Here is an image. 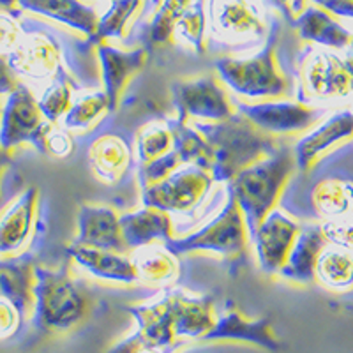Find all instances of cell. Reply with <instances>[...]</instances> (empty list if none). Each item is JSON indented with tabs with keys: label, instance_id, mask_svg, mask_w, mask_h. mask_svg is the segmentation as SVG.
I'll return each instance as SVG.
<instances>
[{
	"label": "cell",
	"instance_id": "cell-1",
	"mask_svg": "<svg viewBox=\"0 0 353 353\" xmlns=\"http://www.w3.org/2000/svg\"><path fill=\"white\" fill-rule=\"evenodd\" d=\"M191 125L200 131L212 150L210 176L216 182H230L249 165L270 156L281 147V141L276 137L254 128L239 112L226 121H193Z\"/></svg>",
	"mask_w": 353,
	"mask_h": 353
},
{
	"label": "cell",
	"instance_id": "cell-2",
	"mask_svg": "<svg viewBox=\"0 0 353 353\" xmlns=\"http://www.w3.org/2000/svg\"><path fill=\"white\" fill-rule=\"evenodd\" d=\"M34 313L32 323L39 332L59 336L83 325L90 316L94 299L68 267L48 269L36 265L34 269Z\"/></svg>",
	"mask_w": 353,
	"mask_h": 353
},
{
	"label": "cell",
	"instance_id": "cell-3",
	"mask_svg": "<svg viewBox=\"0 0 353 353\" xmlns=\"http://www.w3.org/2000/svg\"><path fill=\"white\" fill-rule=\"evenodd\" d=\"M295 170L293 149L281 143L276 152L249 165L228 182V191L244 216L249 239L261 221L277 209Z\"/></svg>",
	"mask_w": 353,
	"mask_h": 353
},
{
	"label": "cell",
	"instance_id": "cell-4",
	"mask_svg": "<svg viewBox=\"0 0 353 353\" xmlns=\"http://www.w3.org/2000/svg\"><path fill=\"white\" fill-rule=\"evenodd\" d=\"M277 41L279 23L272 21L260 52L245 59L221 57L214 62L217 78L233 92L249 99H281L288 96L292 83L277 62Z\"/></svg>",
	"mask_w": 353,
	"mask_h": 353
},
{
	"label": "cell",
	"instance_id": "cell-5",
	"mask_svg": "<svg viewBox=\"0 0 353 353\" xmlns=\"http://www.w3.org/2000/svg\"><path fill=\"white\" fill-rule=\"evenodd\" d=\"M249 232L241 207L228 191L225 209L198 232L166 241L165 248L175 256L189 253H216L237 267L248 258Z\"/></svg>",
	"mask_w": 353,
	"mask_h": 353
},
{
	"label": "cell",
	"instance_id": "cell-6",
	"mask_svg": "<svg viewBox=\"0 0 353 353\" xmlns=\"http://www.w3.org/2000/svg\"><path fill=\"white\" fill-rule=\"evenodd\" d=\"M299 101L343 99L352 94V71L346 57L337 55L334 50L309 48L299 64Z\"/></svg>",
	"mask_w": 353,
	"mask_h": 353
},
{
	"label": "cell",
	"instance_id": "cell-7",
	"mask_svg": "<svg viewBox=\"0 0 353 353\" xmlns=\"http://www.w3.org/2000/svg\"><path fill=\"white\" fill-rule=\"evenodd\" d=\"M41 113L34 92L25 83L18 85L2 105L0 113V147L11 152L21 143H30L41 154L46 152V137L52 131Z\"/></svg>",
	"mask_w": 353,
	"mask_h": 353
},
{
	"label": "cell",
	"instance_id": "cell-8",
	"mask_svg": "<svg viewBox=\"0 0 353 353\" xmlns=\"http://www.w3.org/2000/svg\"><path fill=\"white\" fill-rule=\"evenodd\" d=\"M172 101L181 122H188L189 119L221 122L237 112L216 74L175 81L172 85Z\"/></svg>",
	"mask_w": 353,
	"mask_h": 353
},
{
	"label": "cell",
	"instance_id": "cell-9",
	"mask_svg": "<svg viewBox=\"0 0 353 353\" xmlns=\"http://www.w3.org/2000/svg\"><path fill=\"white\" fill-rule=\"evenodd\" d=\"M212 182V176L205 170L188 165L175 170L165 181L143 185L141 201L145 207L166 214L188 212L207 196Z\"/></svg>",
	"mask_w": 353,
	"mask_h": 353
},
{
	"label": "cell",
	"instance_id": "cell-10",
	"mask_svg": "<svg viewBox=\"0 0 353 353\" xmlns=\"http://www.w3.org/2000/svg\"><path fill=\"white\" fill-rule=\"evenodd\" d=\"M9 68L17 77L44 81L57 77L64 68V53L61 43L44 28H27L23 21V36L11 53L6 57Z\"/></svg>",
	"mask_w": 353,
	"mask_h": 353
},
{
	"label": "cell",
	"instance_id": "cell-11",
	"mask_svg": "<svg viewBox=\"0 0 353 353\" xmlns=\"http://www.w3.org/2000/svg\"><path fill=\"white\" fill-rule=\"evenodd\" d=\"M241 115H244L254 128L267 134H293L305 129H311L321 121L323 110L304 105L301 101L269 99L248 105L237 103L235 105Z\"/></svg>",
	"mask_w": 353,
	"mask_h": 353
},
{
	"label": "cell",
	"instance_id": "cell-12",
	"mask_svg": "<svg viewBox=\"0 0 353 353\" xmlns=\"http://www.w3.org/2000/svg\"><path fill=\"white\" fill-rule=\"evenodd\" d=\"M210 32L228 44L258 43L267 37V25L249 0H207Z\"/></svg>",
	"mask_w": 353,
	"mask_h": 353
},
{
	"label": "cell",
	"instance_id": "cell-13",
	"mask_svg": "<svg viewBox=\"0 0 353 353\" xmlns=\"http://www.w3.org/2000/svg\"><path fill=\"white\" fill-rule=\"evenodd\" d=\"M353 138V112L339 110L318 122L293 147L299 173H309L330 150L341 147Z\"/></svg>",
	"mask_w": 353,
	"mask_h": 353
},
{
	"label": "cell",
	"instance_id": "cell-14",
	"mask_svg": "<svg viewBox=\"0 0 353 353\" xmlns=\"http://www.w3.org/2000/svg\"><path fill=\"white\" fill-rule=\"evenodd\" d=\"M301 226L281 209H274L260 223L251 241L254 244L258 263L267 276L279 274L288 260Z\"/></svg>",
	"mask_w": 353,
	"mask_h": 353
},
{
	"label": "cell",
	"instance_id": "cell-15",
	"mask_svg": "<svg viewBox=\"0 0 353 353\" xmlns=\"http://www.w3.org/2000/svg\"><path fill=\"white\" fill-rule=\"evenodd\" d=\"M96 48L97 64L103 81V92L106 94L110 103V112H115L121 105L122 94L129 81L137 77L149 61V48L138 46V48L122 50L110 43H99Z\"/></svg>",
	"mask_w": 353,
	"mask_h": 353
},
{
	"label": "cell",
	"instance_id": "cell-16",
	"mask_svg": "<svg viewBox=\"0 0 353 353\" xmlns=\"http://www.w3.org/2000/svg\"><path fill=\"white\" fill-rule=\"evenodd\" d=\"M72 244L121 254L128 251L122 239L119 214L108 205H81L78 210V235Z\"/></svg>",
	"mask_w": 353,
	"mask_h": 353
},
{
	"label": "cell",
	"instance_id": "cell-17",
	"mask_svg": "<svg viewBox=\"0 0 353 353\" xmlns=\"http://www.w3.org/2000/svg\"><path fill=\"white\" fill-rule=\"evenodd\" d=\"M214 341H241L248 345H256L270 352H277L281 348V343L267 318L251 320L232 305L217 314L216 325L203 339V343Z\"/></svg>",
	"mask_w": 353,
	"mask_h": 353
},
{
	"label": "cell",
	"instance_id": "cell-18",
	"mask_svg": "<svg viewBox=\"0 0 353 353\" xmlns=\"http://www.w3.org/2000/svg\"><path fill=\"white\" fill-rule=\"evenodd\" d=\"M39 189L30 185L0 212V254H20L32 235L36 223Z\"/></svg>",
	"mask_w": 353,
	"mask_h": 353
},
{
	"label": "cell",
	"instance_id": "cell-19",
	"mask_svg": "<svg viewBox=\"0 0 353 353\" xmlns=\"http://www.w3.org/2000/svg\"><path fill=\"white\" fill-rule=\"evenodd\" d=\"M172 295L173 336L179 343H203L205 336L214 329L217 320L216 304L210 297H196L184 292H170Z\"/></svg>",
	"mask_w": 353,
	"mask_h": 353
},
{
	"label": "cell",
	"instance_id": "cell-20",
	"mask_svg": "<svg viewBox=\"0 0 353 353\" xmlns=\"http://www.w3.org/2000/svg\"><path fill=\"white\" fill-rule=\"evenodd\" d=\"M20 12H30L41 18L57 21L92 39L96 34L99 12L83 0H14Z\"/></svg>",
	"mask_w": 353,
	"mask_h": 353
},
{
	"label": "cell",
	"instance_id": "cell-21",
	"mask_svg": "<svg viewBox=\"0 0 353 353\" xmlns=\"http://www.w3.org/2000/svg\"><path fill=\"white\" fill-rule=\"evenodd\" d=\"M295 32L302 41L325 50H346L352 43V28L343 25L325 9L314 4L305 6L304 11L292 21Z\"/></svg>",
	"mask_w": 353,
	"mask_h": 353
},
{
	"label": "cell",
	"instance_id": "cell-22",
	"mask_svg": "<svg viewBox=\"0 0 353 353\" xmlns=\"http://www.w3.org/2000/svg\"><path fill=\"white\" fill-rule=\"evenodd\" d=\"M36 265L28 253L0 258V299L17 305L25 320H30L34 313Z\"/></svg>",
	"mask_w": 353,
	"mask_h": 353
},
{
	"label": "cell",
	"instance_id": "cell-23",
	"mask_svg": "<svg viewBox=\"0 0 353 353\" xmlns=\"http://www.w3.org/2000/svg\"><path fill=\"white\" fill-rule=\"evenodd\" d=\"M119 223H121L122 239L128 251H137L156 242L165 244L166 241H172L175 235V226L170 214L150 209V207L122 214L119 216Z\"/></svg>",
	"mask_w": 353,
	"mask_h": 353
},
{
	"label": "cell",
	"instance_id": "cell-24",
	"mask_svg": "<svg viewBox=\"0 0 353 353\" xmlns=\"http://www.w3.org/2000/svg\"><path fill=\"white\" fill-rule=\"evenodd\" d=\"M132 145L122 132H103L88 147V159L96 176L115 184L128 173L132 163Z\"/></svg>",
	"mask_w": 353,
	"mask_h": 353
},
{
	"label": "cell",
	"instance_id": "cell-25",
	"mask_svg": "<svg viewBox=\"0 0 353 353\" xmlns=\"http://www.w3.org/2000/svg\"><path fill=\"white\" fill-rule=\"evenodd\" d=\"M131 316L137 320V332L141 337L159 348L172 350L179 353L182 343L173 336V313H172V295L165 293L163 297L156 299L147 304L128 307Z\"/></svg>",
	"mask_w": 353,
	"mask_h": 353
},
{
	"label": "cell",
	"instance_id": "cell-26",
	"mask_svg": "<svg viewBox=\"0 0 353 353\" xmlns=\"http://www.w3.org/2000/svg\"><path fill=\"white\" fill-rule=\"evenodd\" d=\"M65 251L74 263L80 265L81 269L90 272L94 277H99L105 281L124 283V285L140 283L131 256L105 251V249L83 248V245L74 244L69 245Z\"/></svg>",
	"mask_w": 353,
	"mask_h": 353
},
{
	"label": "cell",
	"instance_id": "cell-27",
	"mask_svg": "<svg viewBox=\"0 0 353 353\" xmlns=\"http://www.w3.org/2000/svg\"><path fill=\"white\" fill-rule=\"evenodd\" d=\"M325 245L327 241L321 232V225H307L301 228L288 254V260L279 270V276L295 285L314 283L318 256Z\"/></svg>",
	"mask_w": 353,
	"mask_h": 353
},
{
	"label": "cell",
	"instance_id": "cell-28",
	"mask_svg": "<svg viewBox=\"0 0 353 353\" xmlns=\"http://www.w3.org/2000/svg\"><path fill=\"white\" fill-rule=\"evenodd\" d=\"M309 207L316 217L334 219L353 212V179L345 175H323L307 191Z\"/></svg>",
	"mask_w": 353,
	"mask_h": 353
},
{
	"label": "cell",
	"instance_id": "cell-29",
	"mask_svg": "<svg viewBox=\"0 0 353 353\" xmlns=\"http://www.w3.org/2000/svg\"><path fill=\"white\" fill-rule=\"evenodd\" d=\"M147 0H110V8L99 14L94 37L88 43L96 46L108 39H124L145 11Z\"/></svg>",
	"mask_w": 353,
	"mask_h": 353
},
{
	"label": "cell",
	"instance_id": "cell-30",
	"mask_svg": "<svg viewBox=\"0 0 353 353\" xmlns=\"http://www.w3.org/2000/svg\"><path fill=\"white\" fill-rule=\"evenodd\" d=\"M138 279L147 285H168L179 276V261L163 244H150L137 249L131 256Z\"/></svg>",
	"mask_w": 353,
	"mask_h": 353
},
{
	"label": "cell",
	"instance_id": "cell-31",
	"mask_svg": "<svg viewBox=\"0 0 353 353\" xmlns=\"http://www.w3.org/2000/svg\"><path fill=\"white\" fill-rule=\"evenodd\" d=\"M314 281L330 292L353 290V251L327 244L318 256Z\"/></svg>",
	"mask_w": 353,
	"mask_h": 353
},
{
	"label": "cell",
	"instance_id": "cell-32",
	"mask_svg": "<svg viewBox=\"0 0 353 353\" xmlns=\"http://www.w3.org/2000/svg\"><path fill=\"white\" fill-rule=\"evenodd\" d=\"M166 125L172 131L173 150L179 154L182 165H193L205 170L210 175L212 168V150L209 143L200 134V131L189 125L188 122H181L179 119H168Z\"/></svg>",
	"mask_w": 353,
	"mask_h": 353
},
{
	"label": "cell",
	"instance_id": "cell-33",
	"mask_svg": "<svg viewBox=\"0 0 353 353\" xmlns=\"http://www.w3.org/2000/svg\"><path fill=\"white\" fill-rule=\"evenodd\" d=\"M207 0H193L173 27V41L189 44L198 55L207 50Z\"/></svg>",
	"mask_w": 353,
	"mask_h": 353
},
{
	"label": "cell",
	"instance_id": "cell-34",
	"mask_svg": "<svg viewBox=\"0 0 353 353\" xmlns=\"http://www.w3.org/2000/svg\"><path fill=\"white\" fill-rule=\"evenodd\" d=\"M193 0H159L149 23L145 25L143 39L149 46H166L173 43V27L179 17Z\"/></svg>",
	"mask_w": 353,
	"mask_h": 353
},
{
	"label": "cell",
	"instance_id": "cell-35",
	"mask_svg": "<svg viewBox=\"0 0 353 353\" xmlns=\"http://www.w3.org/2000/svg\"><path fill=\"white\" fill-rule=\"evenodd\" d=\"M106 112H110V103L103 90L83 94L78 99H72L71 108L64 115V129L88 131Z\"/></svg>",
	"mask_w": 353,
	"mask_h": 353
},
{
	"label": "cell",
	"instance_id": "cell-36",
	"mask_svg": "<svg viewBox=\"0 0 353 353\" xmlns=\"http://www.w3.org/2000/svg\"><path fill=\"white\" fill-rule=\"evenodd\" d=\"M71 80H69V74L65 71V68H62L61 71L57 72V77L50 81L48 87L44 88L43 96L37 99V105H39V110L44 119L50 124L55 125L61 119H64L68 110L71 108Z\"/></svg>",
	"mask_w": 353,
	"mask_h": 353
},
{
	"label": "cell",
	"instance_id": "cell-37",
	"mask_svg": "<svg viewBox=\"0 0 353 353\" xmlns=\"http://www.w3.org/2000/svg\"><path fill=\"white\" fill-rule=\"evenodd\" d=\"M173 149V137L168 125L149 124L145 125L137 137V157L140 165L150 163L157 157L165 156Z\"/></svg>",
	"mask_w": 353,
	"mask_h": 353
},
{
	"label": "cell",
	"instance_id": "cell-38",
	"mask_svg": "<svg viewBox=\"0 0 353 353\" xmlns=\"http://www.w3.org/2000/svg\"><path fill=\"white\" fill-rule=\"evenodd\" d=\"M182 166V161L179 157V154L175 150H170L165 156L157 157V159L150 161V163H145L140 166V172H138V182H140V188L150 184H157V182L165 181L166 176L172 175L175 170H179Z\"/></svg>",
	"mask_w": 353,
	"mask_h": 353
},
{
	"label": "cell",
	"instance_id": "cell-39",
	"mask_svg": "<svg viewBox=\"0 0 353 353\" xmlns=\"http://www.w3.org/2000/svg\"><path fill=\"white\" fill-rule=\"evenodd\" d=\"M23 36V20L18 9H0V57H8Z\"/></svg>",
	"mask_w": 353,
	"mask_h": 353
},
{
	"label": "cell",
	"instance_id": "cell-40",
	"mask_svg": "<svg viewBox=\"0 0 353 353\" xmlns=\"http://www.w3.org/2000/svg\"><path fill=\"white\" fill-rule=\"evenodd\" d=\"M321 232L327 244L353 251V212L323 221Z\"/></svg>",
	"mask_w": 353,
	"mask_h": 353
},
{
	"label": "cell",
	"instance_id": "cell-41",
	"mask_svg": "<svg viewBox=\"0 0 353 353\" xmlns=\"http://www.w3.org/2000/svg\"><path fill=\"white\" fill-rule=\"evenodd\" d=\"M23 314L12 302L0 299V341H8L18 336L25 323Z\"/></svg>",
	"mask_w": 353,
	"mask_h": 353
},
{
	"label": "cell",
	"instance_id": "cell-42",
	"mask_svg": "<svg viewBox=\"0 0 353 353\" xmlns=\"http://www.w3.org/2000/svg\"><path fill=\"white\" fill-rule=\"evenodd\" d=\"M106 353H175L172 350L159 348V346L149 343L145 337H141L140 334L134 330L132 334H129L128 337L121 339L119 343L112 346Z\"/></svg>",
	"mask_w": 353,
	"mask_h": 353
},
{
	"label": "cell",
	"instance_id": "cell-43",
	"mask_svg": "<svg viewBox=\"0 0 353 353\" xmlns=\"http://www.w3.org/2000/svg\"><path fill=\"white\" fill-rule=\"evenodd\" d=\"M72 149H74V143H72L69 131L53 125L50 134L46 137V152L44 154L62 159V157H68L72 152Z\"/></svg>",
	"mask_w": 353,
	"mask_h": 353
},
{
	"label": "cell",
	"instance_id": "cell-44",
	"mask_svg": "<svg viewBox=\"0 0 353 353\" xmlns=\"http://www.w3.org/2000/svg\"><path fill=\"white\" fill-rule=\"evenodd\" d=\"M309 4L325 9L336 18L353 20V2H350V0H309Z\"/></svg>",
	"mask_w": 353,
	"mask_h": 353
},
{
	"label": "cell",
	"instance_id": "cell-45",
	"mask_svg": "<svg viewBox=\"0 0 353 353\" xmlns=\"http://www.w3.org/2000/svg\"><path fill=\"white\" fill-rule=\"evenodd\" d=\"M265 2H269L270 6H274L277 11L281 12L283 18L288 20V23H292L309 4V0H265Z\"/></svg>",
	"mask_w": 353,
	"mask_h": 353
},
{
	"label": "cell",
	"instance_id": "cell-46",
	"mask_svg": "<svg viewBox=\"0 0 353 353\" xmlns=\"http://www.w3.org/2000/svg\"><path fill=\"white\" fill-rule=\"evenodd\" d=\"M20 83L21 81L18 80L14 71L9 68L6 57H0V97L2 96L8 97Z\"/></svg>",
	"mask_w": 353,
	"mask_h": 353
},
{
	"label": "cell",
	"instance_id": "cell-47",
	"mask_svg": "<svg viewBox=\"0 0 353 353\" xmlns=\"http://www.w3.org/2000/svg\"><path fill=\"white\" fill-rule=\"evenodd\" d=\"M9 165H11V154L0 147V181H2V175ZM0 201H2V193H0Z\"/></svg>",
	"mask_w": 353,
	"mask_h": 353
},
{
	"label": "cell",
	"instance_id": "cell-48",
	"mask_svg": "<svg viewBox=\"0 0 353 353\" xmlns=\"http://www.w3.org/2000/svg\"><path fill=\"white\" fill-rule=\"evenodd\" d=\"M346 61H348L350 71H352V94H353V53L352 52H350L348 55H346Z\"/></svg>",
	"mask_w": 353,
	"mask_h": 353
},
{
	"label": "cell",
	"instance_id": "cell-49",
	"mask_svg": "<svg viewBox=\"0 0 353 353\" xmlns=\"http://www.w3.org/2000/svg\"><path fill=\"white\" fill-rule=\"evenodd\" d=\"M350 52L353 53V28H352V43H350Z\"/></svg>",
	"mask_w": 353,
	"mask_h": 353
},
{
	"label": "cell",
	"instance_id": "cell-50",
	"mask_svg": "<svg viewBox=\"0 0 353 353\" xmlns=\"http://www.w3.org/2000/svg\"><path fill=\"white\" fill-rule=\"evenodd\" d=\"M0 113H2V103H0Z\"/></svg>",
	"mask_w": 353,
	"mask_h": 353
}]
</instances>
